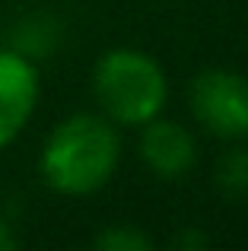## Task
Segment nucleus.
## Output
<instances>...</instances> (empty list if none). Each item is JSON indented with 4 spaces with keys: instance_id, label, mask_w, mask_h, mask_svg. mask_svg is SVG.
I'll use <instances>...</instances> for the list:
<instances>
[{
    "instance_id": "nucleus-1",
    "label": "nucleus",
    "mask_w": 248,
    "mask_h": 251,
    "mask_svg": "<svg viewBox=\"0 0 248 251\" xmlns=\"http://www.w3.org/2000/svg\"><path fill=\"white\" fill-rule=\"evenodd\" d=\"M121 162L118 127L105 115H70L48 134L38 156L42 181L67 197L96 194L112 181Z\"/></svg>"
},
{
    "instance_id": "nucleus-2",
    "label": "nucleus",
    "mask_w": 248,
    "mask_h": 251,
    "mask_svg": "<svg viewBox=\"0 0 248 251\" xmlns=\"http://www.w3.org/2000/svg\"><path fill=\"white\" fill-rule=\"evenodd\" d=\"M93 96L115 127H143L166 108L169 80L149 54L137 48H112L96 61Z\"/></svg>"
},
{
    "instance_id": "nucleus-3",
    "label": "nucleus",
    "mask_w": 248,
    "mask_h": 251,
    "mask_svg": "<svg viewBox=\"0 0 248 251\" xmlns=\"http://www.w3.org/2000/svg\"><path fill=\"white\" fill-rule=\"evenodd\" d=\"M188 108L194 121L220 140L248 137V80L236 70H200L188 86Z\"/></svg>"
},
{
    "instance_id": "nucleus-4",
    "label": "nucleus",
    "mask_w": 248,
    "mask_h": 251,
    "mask_svg": "<svg viewBox=\"0 0 248 251\" xmlns=\"http://www.w3.org/2000/svg\"><path fill=\"white\" fill-rule=\"evenodd\" d=\"M38 92L42 83L32 57L13 48H0V150L10 147L32 121Z\"/></svg>"
},
{
    "instance_id": "nucleus-5",
    "label": "nucleus",
    "mask_w": 248,
    "mask_h": 251,
    "mask_svg": "<svg viewBox=\"0 0 248 251\" xmlns=\"http://www.w3.org/2000/svg\"><path fill=\"white\" fill-rule=\"evenodd\" d=\"M140 159L162 181H178L198 162V143L191 130L169 118H153L140 130Z\"/></svg>"
},
{
    "instance_id": "nucleus-6",
    "label": "nucleus",
    "mask_w": 248,
    "mask_h": 251,
    "mask_svg": "<svg viewBox=\"0 0 248 251\" xmlns=\"http://www.w3.org/2000/svg\"><path fill=\"white\" fill-rule=\"evenodd\" d=\"M213 184L229 201H245L248 197V150H229V153L220 156L217 169H213Z\"/></svg>"
},
{
    "instance_id": "nucleus-7",
    "label": "nucleus",
    "mask_w": 248,
    "mask_h": 251,
    "mask_svg": "<svg viewBox=\"0 0 248 251\" xmlns=\"http://www.w3.org/2000/svg\"><path fill=\"white\" fill-rule=\"evenodd\" d=\"M96 248H102V251H149L153 242L137 226H112L96 239Z\"/></svg>"
},
{
    "instance_id": "nucleus-8",
    "label": "nucleus",
    "mask_w": 248,
    "mask_h": 251,
    "mask_svg": "<svg viewBox=\"0 0 248 251\" xmlns=\"http://www.w3.org/2000/svg\"><path fill=\"white\" fill-rule=\"evenodd\" d=\"M10 248H16V235H13L10 223L0 220V251H10Z\"/></svg>"
}]
</instances>
